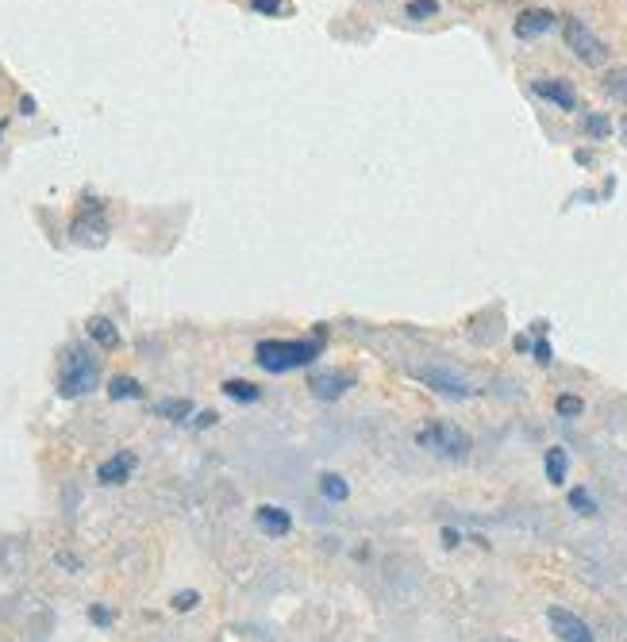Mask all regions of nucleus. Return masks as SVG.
<instances>
[{
  "label": "nucleus",
  "mask_w": 627,
  "mask_h": 642,
  "mask_svg": "<svg viewBox=\"0 0 627 642\" xmlns=\"http://www.w3.org/2000/svg\"><path fill=\"white\" fill-rule=\"evenodd\" d=\"M320 354H324V339H316V335H308V339H262L254 346V362L266 373L304 370V366L320 362Z\"/></svg>",
  "instance_id": "nucleus-1"
},
{
  "label": "nucleus",
  "mask_w": 627,
  "mask_h": 642,
  "mask_svg": "<svg viewBox=\"0 0 627 642\" xmlns=\"http://www.w3.org/2000/svg\"><path fill=\"white\" fill-rule=\"evenodd\" d=\"M101 385V362L85 343L70 346L58 362V396L62 400H81Z\"/></svg>",
  "instance_id": "nucleus-2"
},
{
  "label": "nucleus",
  "mask_w": 627,
  "mask_h": 642,
  "mask_svg": "<svg viewBox=\"0 0 627 642\" xmlns=\"http://www.w3.org/2000/svg\"><path fill=\"white\" fill-rule=\"evenodd\" d=\"M416 446H424L427 454H439V458H451V462H466L474 439L451 420H431L416 431Z\"/></svg>",
  "instance_id": "nucleus-3"
},
{
  "label": "nucleus",
  "mask_w": 627,
  "mask_h": 642,
  "mask_svg": "<svg viewBox=\"0 0 627 642\" xmlns=\"http://www.w3.org/2000/svg\"><path fill=\"white\" fill-rule=\"evenodd\" d=\"M412 377L427 385L431 393L439 396H451V400H470L477 396V385L466 377L462 370H454V366H443V362H424V366H412Z\"/></svg>",
  "instance_id": "nucleus-4"
},
{
  "label": "nucleus",
  "mask_w": 627,
  "mask_h": 642,
  "mask_svg": "<svg viewBox=\"0 0 627 642\" xmlns=\"http://www.w3.org/2000/svg\"><path fill=\"white\" fill-rule=\"evenodd\" d=\"M70 239L77 247H104L108 243V216H104V200L97 193H85L81 208H77L74 223H70Z\"/></svg>",
  "instance_id": "nucleus-5"
},
{
  "label": "nucleus",
  "mask_w": 627,
  "mask_h": 642,
  "mask_svg": "<svg viewBox=\"0 0 627 642\" xmlns=\"http://www.w3.org/2000/svg\"><path fill=\"white\" fill-rule=\"evenodd\" d=\"M562 39H566V47H570V54H574L577 62H585V66H593V70L608 62V43H604L601 35L585 24L581 16H566V20H562Z\"/></svg>",
  "instance_id": "nucleus-6"
},
{
  "label": "nucleus",
  "mask_w": 627,
  "mask_h": 642,
  "mask_svg": "<svg viewBox=\"0 0 627 642\" xmlns=\"http://www.w3.org/2000/svg\"><path fill=\"white\" fill-rule=\"evenodd\" d=\"M358 385V377L351 370H327V373H316V377H308V393L316 396V400H324V404H335L339 396H347Z\"/></svg>",
  "instance_id": "nucleus-7"
},
{
  "label": "nucleus",
  "mask_w": 627,
  "mask_h": 642,
  "mask_svg": "<svg viewBox=\"0 0 627 642\" xmlns=\"http://www.w3.org/2000/svg\"><path fill=\"white\" fill-rule=\"evenodd\" d=\"M135 470H139V454H135V450H116L108 462H101L97 485H104V489H120V485H127V481L135 477Z\"/></svg>",
  "instance_id": "nucleus-8"
},
{
  "label": "nucleus",
  "mask_w": 627,
  "mask_h": 642,
  "mask_svg": "<svg viewBox=\"0 0 627 642\" xmlns=\"http://www.w3.org/2000/svg\"><path fill=\"white\" fill-rule=\"evenodd\" d=\"M547 623L562 642H597L593 627L581 616H574L570 608H547Z\"/></svg>",
  "instance_id": "nucleus-9"
},
{
  "label": "nucleus",
  "mask_w": 627,
  "mask_h": 642,
  "mask_svg": "<svg viewBox=\"0 0 627 642\" xmlns=\"http://www.w3.org/2000/svg\"><path fill=\"white\" fill-rule=\"evenodd\" d=\"M531 93L535 97H543L547 104H554L558 112H577V93L570 81H562V77H535L531 81Z\"/></svg>",
  "instance_id": "nucleus-10"
},
{
  "label": "nucleus",
  "mask_w": 627,
  "mask_h": 642,
  "mask_svg": "<svg viewBox=\"0 0 627 642\" xmlns=\"http://www.w3.org/2000/svg\"><path fill=\"white\" fill-rule=\"evenodd\" d=\"M554 27H558V16H554L551 8H524L516 16L512 31H516V39H543Z\"/></svg>",
  "instance_id": "nucleus-11"
},
{
  "label": "nucleus",
  "mask_w": 627,
  "mask_h": 642,
  "mask_svg": "<svg viewBox=\"0 0 627 642\" xmlns=\"http://www.w3.org/2000/svg\"><path fill=\"white\" fill-rule=\"evenodd\" d=\"M254 523H258V531L266 539H285L293 531V516L285 508H277V504H258L254 508Z\"/></svg>",
  "instance_id": "nucleus-12"
},
{
  "label": "nucleus",
  "mask_w": 627,
  "mask_h": 642,
  "mask_svg": "<svg viewBox=\"0 0 627 642\" xmlns=\"http://www.w3.org/2000/svg\"><path fill=\"white\" fill-rule=\"evenodd\" d=\"M85 335L101 346V350H116V346L124 343V335H120V327H116L112 316H89V320H85Z\"/></svg>",
  "instance_id": "nucleus-13"
},
{
  "label": "nucleus",
  "mask_w": 627,
  "mask_h": 642,
  "mask_svg": "<svg viewBox=\"0 0 627 642\" xmlns=\"http://www.w3.org/2000/svg\"><path fill=\"white\" fill-rule=\"evenodd\" d=\"M543 470H547V481H551V485H562V481L570 477V454H566V446H551V450L543 454Z\"/></svg>",
  "instance_id": "nucleus-14"
},
{
  "label": "nucleus",
  "mask_w": 627,
  "mask_h": 642,
  "mask_svg": "<svg viewBox=\"0 0 627 642\" xmlns=\"http://www.w3.org/2000/svg\"><path fill=\"white\" fill-rule=\"evenodd\" d=\"M220 389H224V396L227 400H235V404H258V400H262V389L251 385V381H243V377H231V381H224Z\"/></svg>",
  "instance_id": "nucleus-15"
},
{
  "label": "nucleus",
  "mask_w": 627,
  "mask_h": 642,
  "mask_svg": "<svg viewBox=\"0 0 627 642\" xmlns=\"http://www.w3.org/2000/svg\"><path fill=\"white\" fill-rule=\"evenodd\" d=\"M104 389H108L112 400H143V385H139L135 377H127V373H116Z\"/></svg>",
  "instance_id": "nucleus-16"
},
{
  "label": "nucleus",
  "mask_w": 627,
  "mask_h": 642,
  "mask_svg": "<svg viewBox=\"0 0 627 642\" xmlns=\"http://www.w3.org/2000/svg\"><path fill=\"white\" fill-rule=\"evenodd\" d=\"M154 416L158 420H170V423H185L193 416V400H185V396H177V400H162L158 408H154Z\"/></svg>",
  "instance_id": "nucleus-17"
},
{
  "label": "nucleus",
  "mask_w": 627,
  "mask_h": 642,
  "mask_svg": "<svg viewBox=\"0 0 627 642\" xmlns=\"http://www.w3.org/2000/svg\"><path fill=\"white\" fill-rule=\"evenodd\" d=\"M601 89H604V93H608L612 100H620V104H627V66H616V70H604Z\"/></svg>",
  "instance_id": "nucleus-18"
},
{
  "label": "nucleus",
  "mask_w": 627,
  "mask_h": 642,
  "mask_svg": "<svg viewBox=\"0 0 627 642\" xmlns=\"http://www.w3.org/2000/svg\"><path fill=\"white\" fill-rule=\"evenodd\" d=\"M581 131H585V139L601 143V139L612 135V120H608L604 112H585V116H581Z\"/></svg>",
  "instance_id": "nucleus-19"
},
{
  "label": "nucleus",
  "mask_w": 627,
  "mask_h": 642,
  "mask_svg": "<svg viewBox=\"0 0 627 642\" xmlns=\"http://www.w3.org/2000/svg\"><path fill=\"white\" fill-rule=\"evenodd\" d=\"M320 493H324V500H331V504H343V500L351 496V485H347V477H339V473H324V477H320Z\"/></svg>",
  "instance_id": "nucleus-20"
},
{
  "label": "nucleus",
  "mask_w": 627,
  "mask_h": 642,
  "mask_svg": "<svg viewBox=\"0 0 627 642\" xmlns=\"http://www.w3.org/2000/svg\"><path fill=\"white\" fill-rule=\"evenodd\" d=\"M554 412H558L562 420H577V416H585V400L574 393H558L554 396Z\"/></svg>",
  "instance_id": "nucleus-21"
},
{
  "label": "nucleus",
  "mask_w": 627,
  "mask_h": 642,
  "mask_svg": "<svg viewBox=\"0 0 627 642\" xmlns=\"http://www.w3.org/2000/svg\"><path fill=\"white\" fill-rule=\"evenodd\" d=\"M404 16L408 20H431V16H439V0H408Z\"/></svg>",
  "instance_id": "nucleus-22"
},
{
  "label": "nucleus",
  "mask_w": 627,
  "mask_h": 642,
  "mask_svg": "<svg viewBox=\"0 0 627 642\" xmlns=\"http://www.w3.org/2000/svg\"><path fill=\"white\" fill-rule=\"evenodd\" d=\"M570 508L577 516H597V500H593L589 489H570Z\"/></svg>",
  "instance_id": "nucleus-23"
},
{
  "label": "nucleus",
  "mask_w": 627,
  "mask_h": 642,
  "mask_svg": "<svg viewBox=\"0 0 627 642\" xmlns=\"http://www.w3.org/2000/svg\"><path fill=\"white\" fill-rule=\"evenodd\" d=\"M89 623H93V627H101V631H108V627L116 623V612H112V608H104V604H93V608H89Z\"/></svg>",
  "instance_id": "nucleus-24"
},
{
  "label": "nucleus",
  "mask_w": 627,
  "mask_h": 642,
  "mask_svg": "<svg viewBox=\"0 0 627 642\" xmlns=\"http://www.w3.org/2000/svg\"><path fill=\"white\" fill-rule=\"evenodd\" d=\"M251 12H258V16H285V0H251Z\"/></svg>",
  "instance_id": "nucleus-25"
},
{
  "label": "nucleus",
  "mask_w": 627,
  "mask_h": 642,
  "mask_svg": "<svg viewBox=\"0 0 627 642\" xmlns=\"http://www.w3.org/2000/svg\"><path fill=\"white\" fill-rule=\"evenodd\" d=\"M197 604H201V593H197V589H181V593L174 596V608H177V612H193Z\"/></svg>",
  "instance_id": "nucleus-26"
},
{
  "label": "nucleus",
  "mask_w": 627,
  "mask_h": 642,
  "mask_svg": "<svg viewBox=\"0 0 627 642\" xmlns=\"http://www.w3.org/2000/svg\"><path fill=\"white\" fill-rule=\"evenodd\" d=\"M531 358H535V362H539V366H551V362H554V350H551V343H547V339H539V343L531 346Z\"/></svg>",
  "instance_id": "nucleus-27"
},
{
  "label": "nucleus",
  "mask_w": 627,
  "mask_h": 642,
  "mask_svg": "<svg viewBox=\"0 0 627 642\" xmlns=\"http://www.w3.org/2000/svg\"><path fill=\"white\" fill-rule=\"evenodd\" d=\"M20 112H24V116H35V112H39V104H35V97H31V93H24V97H20Z\"/></svg>",
  "instance_id": "nucleus-28"
},
{
  "label": "nucleus",
  "mask_w": 627,
  "mask_h": 642,
  "mask_svg": "<svg viewBox=\"0 0 627 642\" xmlns=\"http://www.w3.org/2000/svg\"><path fill=\"white\" fill-rule=\"evenodd\" d=\"M216 420H220L216 412H201V416L193 420V427H216Z\"/></svg>",
  "instance_id": "nucleus-29"
},
{
  "label": "nucleus",
  "mask_w": 627,
  "mask_h": 642,
  "mask_svg": "<svg viewBox=\"0 0 627 642\" xmlns=\"http://www.w3.org/2000/svg\"><path fill=\"white\" fill-rule=\"evenodd\" d=\"M574 158L581 162V166H593V154H589V150H577Z\"/></svg>",
  "instance_id": "nucleus-30"
},
{
  "label": "nucleus",
  "mask_w": 627,
  "mask_h": 642,
  "mask_svg": "<svg viewBox=\"0 0 627 642\" xmlns=\"http://www.w3.org/2000/svg\"><path fill=\"white\" fill-rule=\"evenodd\" d=\"M531 346H535V343H531V339H527V335H520V339H516V350H520V354H527V350H531Z\"/></svg>",
  "instance_id": "nucleus-31"
},
{
  "label": "nucleus",
  "mask_w": 627,
  "mask_h": 642,
  "mask_svg": "<svg viewBox=\"0 0 627 642\" xmlns=\"http://www.w3.org/2000/svg\"><path fill=\"white\" fill-rule=\"evenodd\" d=\"M443 543H447V546H458V531H443Z\"/></svg>",
  "instance_id": "nucleus-32"
},
{
  "label": "nucleus",
  "mask_w": 627,
  "mask_h": 642,
  "mask_svg": "<svg viewBox=\"0 0 627 642\" xmlns=\"http://www.w3.org/2000/svg\"><path fill=\"white\" fill-rule=\"evenodd\" d=\"M620 135H624V143H627V120H624V124H620Z\"/></svg>",
  "instance_id": "nucleus-33"
},
{
  "label": "nucleus",
  "mask_w": 627,
  "mask_h": 642,
  "mask_svg": "<svg viewBox=\"0 0 627 642\" xmlns=\"http://www.w3.org/2000/svg\"><path fill=\"white\" fill-rule=\"evenodd\" d=\"M0 139H4V120H0Z\"/></svg>",
  "instance_id": "nucleus-34"
}]
</instances>
